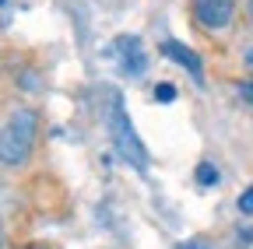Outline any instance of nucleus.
<instances>
[{
    "label": "nucleus",
    "mask_w": 253,
    "mask_h": 249,
    "mask_svg": "<svg viewBox=\"0 0 253 249\" xmlns=\"http://www.w3.org/2000/svg\"><path fill=\"white\" fill-rule=\"evenodd\" d=\"M162 53H166L169 60H176L179 67H186L190 74H194V81H204V64H201V56H197L194 49H186V46L176 42V39H166V42H162Z\"/></svg>",
    "instance_id": "5"
},
{
    "label": "nucleus",
    "mask_w": 253,
    "mask_h": 249,
    "mask_svg": "<svg viewBox=\"0 0 253 249\" xmlns=\"http://www.w3.org/2000/svg\"><path fill=\"white\" fill-rule=\"evenodd\" d=\"M179 249H211V246H208L204 239H190V242H186V246H179Z\"/></svg>",
    "instance_id": "10"
},
{
    "label": "nucleus",
    "mask_w": 253,
    "mask_h": 249,
    "mask_svg": "<svg viewBox=\"0 0 253 249\" xmlns=\"http://www.w3.org/2000/svg\"><path fill=\"white\" fill-rule=\"evenodd\" d=\"M109 134H113V144H116V151H120V158H123L126 165H134V169L144 172V169H148V147L141 144V137H137V130H134L130 116H126L120 95H113V102H109Z\"/></svg>",
    "instance_id": "2"
},
{
    "label": "nucleus",
    "mask_w": 253,
    "mask_h": 249,
    "mask_svg": "<svg viewBox=\"0 0 253 249\" xmlns=\"http://www.w3.org/2000/svg\"><path fill=\"white\" fill-rule=\"evenodd\" d=\"M0 239H4V221H0Z\"/></svg>",
    "instance_id": "13"
},
{
    "label": "nucleus",
    "mask_w": 253,
    "mask_h": 249,
    "mask_svg": "<svg viewBox=\"0 0 253 249\" xmlns=\"http://www.w3.org/2000/svg\"><path fill=\"white\" fill-rule=\"evenodd\" d=\"M190 11H194V21L204 28V32H221V28H229L232 18H236L232 0H194Z\"/></svg>",
    "instance_id": "3"
},
{
    "label": "nucleus",
    "mask_w": 253,
    "mask_h": 249,
    "mask_svg": "<svg viewBox=\"0 0 253 249\" xmlns=\"http://www.w3.org/2000/svg\"><path fill=\"white\" fill-rule=\"evenodd\" d=\"M155 99H158V102H172V99H176V84H169V81L155 84Z\"/></svg>",
    "instance_id": "8"
},
{
    "label": "nucleus",
    "mask_w": 253,
    "mask_h": 249,
    "mask_svg": "<svg viewBox=\"0 0 253 249\" xmlns=\"http://www.w3.org/2000/svg\"><path fill=\"white\" fill-rule=\"evenodd\" d=\"M239 95H243V99H246V102H250V106H253V77H250V81H243V84H239Z\"/></svg>",
    "instance_id": "9"
},
{
    "label": "nucleus",
    "mask_w": 253,
    "mask_h": 249,
    "mask_svg": "<svg viewBox=\"0 0 253 249\" xmlns=\"http://www.w3.org/2000/svg\"><path fill=\"white\" fill-rule=\"evenodd\" d=\"M239 214L243 217H253V186H246V190L239 193Z\"/></svg>",
    "instance_id": "7"
},
{
    "label": "nucleus",
    "mask_w": 253,
    "mask_h": 249,
    "mask_svg": "<svg viewBox=\"0 0 253 249\" xmlns=\"http://www.w3.org/2000/svg\"><path fill=\"white\" fill-rule=\"evenodd\" d=\"M39 137V112L36 109H14L7 116V123L0 127V165L4 169H18L32 158V147Z\"/></svg>",
    "instance_id": "1"
},
{
    "label": "nucleus",
    "mask_w": 253,
    "mask_h": 249,
    "mask_svg": "<svg viewBox=\"0 0 253 249\" xmlns=\"http://www.w3.org/2000/svg\"><path fill=\"white\" fill-rule=\"evenodd\" d=\"M243 60H246V67H250V71H253V46H250V49H246V53H243Z\"/></svg>",
    "instance_id": "11"
},
{
    "label": "nucleus",
    "mask_w": 253,
    "mask_h": 249,
    "mask_svg": "<svg viewBox=\"0 0 253 249\" xmlns=\"http://www.w3.org/2000/svg\"><path fill=\"white\" fill-rule=\"evenodd\" d=\"M4 4H7V0H0V7H4Z\"/></svg>",
    "instance_id": "15"
},
{
    "label": "nucleus",
    "mask_w": 253,
    "mask_h": 249,
    "mask_svg": "<svg viewBox=\"0 0 253 249\" xmlns=\"http://www.w3.org/2000/svg\"><path fill=\"white\" fill-rule=\"evenodd\" d=\"M246 14H250V21H253V0H250V4H246Z\"/></svg>",
    "instance_id": "12"
},
{
    "label": "nucleus",
    "mask_w": 253,
    "mask_h": 249,
    "mask_svg": "<svg viewBox=\"0 0 253 249\" xmlns=\"http://www.w3.org/2000/svg\"><path fill=\"white\" fill-rule=\"evenodd\" d=\"M113 49H116V60H120V71H123V74H130V77H141V74H144L148 53H144V46H141L137 36H120Z\"/></svg>",
    "instance_id": "4"
},
{
    "label": "nucleus",
    "mask_w": 253,
    "mask_h": 249,
    "mask_svg": "<svg viewBox=\"0 0 253 249\" xmlns=\"http://www.w3.org/2000/svg\"><path fill=\"white\" fill-rule=\"evenodd\" d=\"M28 249H46V246H28Z\"/></svg>",
    "instance_id": "14"
},
{
    "label": "nucleus",
    "mask_w": 253,
    "mask_h": 249,
    "mask_svg": "<svg viewBox=\"0 0 253 249\" xmlns=\"http://www.w3.org/2000/svg\"><path fill=\"white\" fill-rule=\"evenodd\" d=\"M194 179H197L201 186H218V169H214L211 162H201V165L194 169Z\"/></svg>",
    "instance_id": "6"
}]
</instances>
